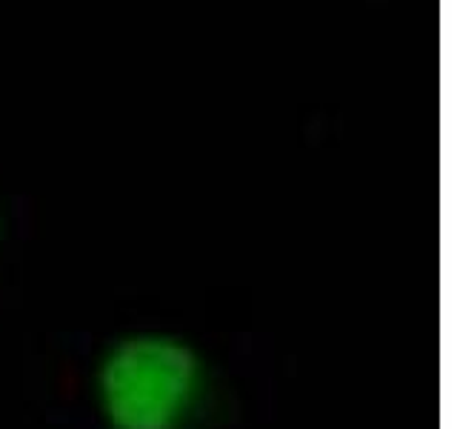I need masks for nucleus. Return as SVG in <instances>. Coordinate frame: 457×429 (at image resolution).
Returning a JSON list of instances; mask_svg holds the SVG:
<instances>
[{
    "mask_svg": "<svg viewBox=\"0 0 457 429\" xmlns=\"http://www.w3.org/2000/svg\"><path fill=\"white\" fill-rule=\"evenodd\" d=\"M204 390L200 355L166 332L120 338L97 366V407L109 429H183Z\"/></svg>",
    "mask_w": 457,
    "mask_h": 429,
    "instance_id": "1",
    "label": "nucleus"
}]
</instances>
